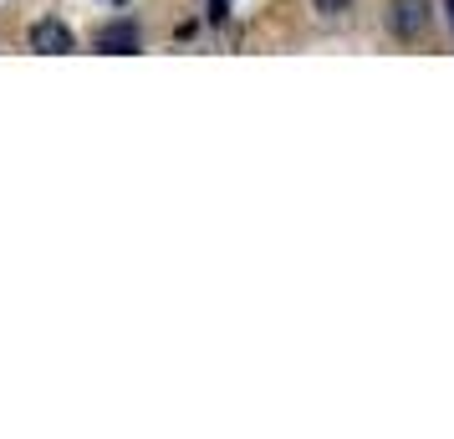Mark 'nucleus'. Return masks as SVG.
<instances>
[{
	"label": "nucleus",
	"instance_id": "obj_3",
	"mask_svg": "<svg viewBox=\"0 0 454 439\" xmlns=\"http://www.w3.org/2000/svg\"><path fill=\"white\" fill-rule=\"evenodd\" d=\"M26 42H31V51H42V57H62V51H72V31H67L62 21H51V16H46V21L31 26V36H26Z\"/></svg>",
	"mask_w": 454,
	"mask_h": 439
},
{
	"label": "nucleus",
	"instance_id": "obj_6",
	"mask_svg": "<svg viewBox=\"0 0 454 439\" xmlns=\"http://www.w3.org/2000/svg\"><path fill=\"white\" fill-rule=\"evenodd\" d=\"M444 5H450V21H454V0H444Z\"/></svg>",
	"mask_w": 454,
	"mask_h": 439
},
{
	"label": "nucleus",
	"instance_id": "obj_5",
	"mask_svg": "<svg viewBox=\"0 0 454 439\" xmlns=\"http://www.w3.org/2000/svg\"><path fill=\"white\" fill-rule=\"evenodd\" d=\"M225 11H230V0H209V21H225Z\"/></svg>",
	"mask_w": 454,
	"mask_h": 439
},
{
	"label": "nucleus",
	"instance_id": "obj_4",
	"mask_svg": "<svg viewBox=\"0 0 454 439\" xmlns=\"http://www.w3.org/2000/svg\"><path fill=\"white\" fill-rule=\"evenodd\" d=\"M311 5H317V11H322V16H337V11H348L352 0H311Z\"/></svg>",
	"mask_w": 454,
	"mask_h": 439
},
{
	"label": "nucleus",
	"instance_id": "obj_2",
	"mask_svg": "<svg viewBox=\"0 0 454 439\" xmlns=\"http://www.w3.org/2000/svg\"><path fill=\"white\" fill-rule=\"evenodd\" d=\"M92 46L103 51V57H128V51H138L144 46V36H138V26L133 21H107L98 36H92Z\"/></svg>",
	"mask_w": 454,
	"mask_h": 439
},
{
	"label": "nucleus",
	"instance_id": "obj_1",
	"mask_svg": "<svg viewBox=\"0 0 454 439\" xmlns=\"http://www.w3.org/2000/svg\"><path fill=\"white\" fill-rule=\"evenodd\" d=\"M424 26H429V0H393L388 5V31L398 42L424 36Z\"/></svg>",
	"mask_w": 454,
	"mask_h": 439
}]
</instances>
